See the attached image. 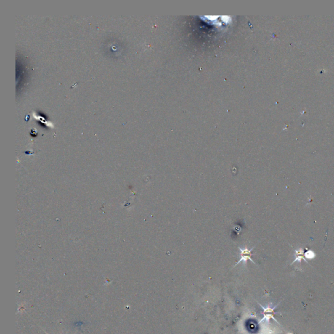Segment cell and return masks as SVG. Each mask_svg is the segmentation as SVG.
<instances>
[{
	"instance_id": "1",
	"label": "cell",
	"mask_w": 334,
	"mask_h": 334,
	"mask_svg": "<svg viewBox=\"0 0 334 334\" xmlns=\"http://www.w3.org/2000/svg\"><path fill=\"white\" fill-rule=\"evenodd\" d=\"M106 53L112 57H121L123 54V43L116 39L110 41L103 47Z\"/></svg>"
},
{
	"instance_id": "6",
	"label": "cell",
	"mask_w": 334,
	"mask_h": 334,
	"mask_svg": "<svg viewBox=\"0 0 334 334\" xmlns=\"http://www.w3.org/2000/svg\"><path fill=\"white\" fill-rule=\"evenodd\" d=\"M45 332V333H46V334H48V333H46V332Z\"/></svg>"
},
{
	"instance_id": "2",
	"label": "cell",
	"mask_w": 334,
	"mask_h": 334,
	"mask_svg": "<svg viewBox=\"0 0 334 334\" xmlns=\"http://www.w3.org/2000/svg\"><path fill=\"white\" fill-rule=\"evenodd\" d=\"M239 249H240V251H241V253H240L241 259L236 263V265L238 264L240 262H242V261L243 262H245V264H246V262H247V261H248V260H250V261L253 262V263H254V264H255V262L253 261V260L251 258V256L253 255L252 250L254 249V247L252 248L251 249H249L248 248H247V247H245V248H243V249L239 247Z\"/></svg>"
},
{
	"instance_id": "4",
	"label": "cell",
	"mask_w": 334,
	"mask_h": 334,
	"mask_svg": "<svg viewBox=\"0 0 334 334\" xmlns=\"http://www.w3.org/2000/svg\"><path fill=\"white\" fill-rule=\"evenodd\" d=\"M304 255H305V256H306V258H309V259H312L314 257V256H315V254H314V253L311 250H308V251H307L306 253H305Z\"/></svg>"
},
{
	"instance_id": "3",
	"label": "cell",
	"mask_w": 334,
	"mask_h": 334,
	"mask_svg": "<svg viewBox=\"0 0 334 334\" xmlns=\"http://www.w3.org/2000/svg\"><path fill=\"white\" fill-rule=\"evenodd\" d=\"M261 307H262L263 310L264 311L262 312V314H264V317H263V319L262 320V321L264 319H267L268 320H269L270 319H274V315L275 314V313L274 312V309L275 307L274 308H272L269 306H268L267 308H265V307H263L262 306Z\"/></svg>"
},
{
	"instance_id": "5",
	"label": "cell",
	"mask_w": 334,
	"mask_h": 334,
	"mask_svg": "<svg viewBox=\"0 0 334 334\" xmlns=\"http://www.w3.org/2000/svg\"><path fill=\"white\" fill-rule=\"evenodd\" d=\"M295 253H296V256H301V255H304V250L300 248L298 249L295 250Z\"/></svg>"
}]
</instances>
